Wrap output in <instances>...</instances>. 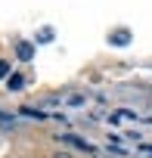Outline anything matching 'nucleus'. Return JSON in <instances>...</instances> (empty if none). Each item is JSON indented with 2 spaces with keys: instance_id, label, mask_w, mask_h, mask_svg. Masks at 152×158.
I'll return each mask as SVG.
<instances>
[{
  "instance_id": "5",
  "label": "nucleus",
  "mask_w": 152,
  "mask_h": 158,
  "mask_svg": "<svg viewBox=\"0 0 152 158\" xmlns=\"http://www.w3.org/2000/svg\"><path fill=\"white\" fill-rule=\"evenodd\" d=\"M22 115H25V118H37V121H44V118H47L40 109H22Z\"/></svg>"
},
{
  "instance_id": "7",
  "label": "nucleus",
  "mask_w": 152,
  "mask_h": 158,
  "mask_svg": "<svg viewBox=\"0 0 152 158\" xmlns=\"http://www.w3.org/2000/svg\"><path fill=\"white\" fill-rule=\"evenodd\" d=\"M137 152H140V155H146V158H152V143H140V146H137Z\"/></svg>"
},
{
  "instance_id": "4",
  "label": "nucleus",
  "mask_w": 152,
  "mask_h": 158,
  "mask_svg": "<svg viewBox=\"0 0 152 158\" xmlns=\"http://www.w3.org/2000/svg\"><path fill=\"white\" fill-rule=\"evenodd\" d=\"M65 106H71V109H81L84 106V93H78V90H71V93H65V99H62Z\"/></svg>"
},
{
  "instance_id": "3",
  "label": "nucleus",
  "mask_w": 152,
  "mask_h": 158,
  "mask_svg": "<svg viewBox=\"0 0 152 158\" xmlns=\"http://www.w3.org/2000/svg\"><path fill=\"white\" fill-rule=\"evenodd\" d=\"M16 56H19L22 62H28V59L34 56V47H31L28 40H19V47H16Z\"/></svg>"
},
{
  "instance_id": "2",
  "label": "nucleus",
  "mask_w": 152,
  "mask_h": 158,
  "mask_svg": "<svg viewBox=\"0 0 152 158\" xmlns=\"http://www.w3.org/2000/svg\"><path fill=\"white\" fill-rule=\"evenodd\" d=\"M109 40H112L115 47H127V44H130V31H127V28H118V31L109 34Z\"/></svg>"
},
{
  "instance_id": "8",
  "label": "nucleus",
  "mask_w": 152,
  "mask_h": 158,
  "mask_svg": "<svg viewBox=\"0 0 152 158\" xmlns=\"http://www.w3.org/2000/svg\"><path fill=\"white\" fill-rule=\"evenodd\" d=\"M37 40H44V44H47V40H53V28H44V31L37 34Z\"/></svg>"
},
{
  "instance_id": "1",
  "label": "nucleus",
  "mask_w": 152,
  "mask_h": 158,
  "mask_svg": "<svg viewBox=\"0 0 152 158\" xmlns=\"http://www.w3.org/2000/svg\"><path fill=\"white\" fill-rule=\"evenodd\" d=\"M56 139H59V143H65V146H74V149H81V152H87V155H96V152H99V149H93L87 139L74 136V133H56Z\"/></svg>"
},
{
  "instance_id": "9",
  "label": "nucleus",
  "mask_w": 152,
  "mask_h": 158,
  "mask_svg": "<svg viewBox=\"0 0 152 158\" xmlns=\"http://www.w3.org/2000/svg\"><path fill=\"white\" fill-rule=\"evenodd\" d=\"M6 74H10V62L0 59V77H6Z\"/></svg>"
},
{
  "instance_id": "10",
  "label": "nucleus",
  "mask_w": 152,
  "mask_h": 158,
  "mask_svg": "<svg viewBox=\"0 0 152 158\" xmlns=\"http://www.w3.org/2000/svg\"><path fill=\"white\" fill-rule=\"evenodd\" d=\"M53 158H71L68 152H53Z\"/></svg>"
},
{
  "instance_id": "6",
  "label": "nucleus",
  "mask_w": 152,
  "mask_h": 158,
  "mask_svg": "<svg viewBox=\"0 0 152 158\" xmlns=\"http://www.w3.org/2000/svg\"><path fill=\"white\" fill-rule=\"evenodd\" d=\"M22 84H25V81H22V74H13L10 81H6V87H10V90H19Z\"/></svg>"
}]
</instances>
